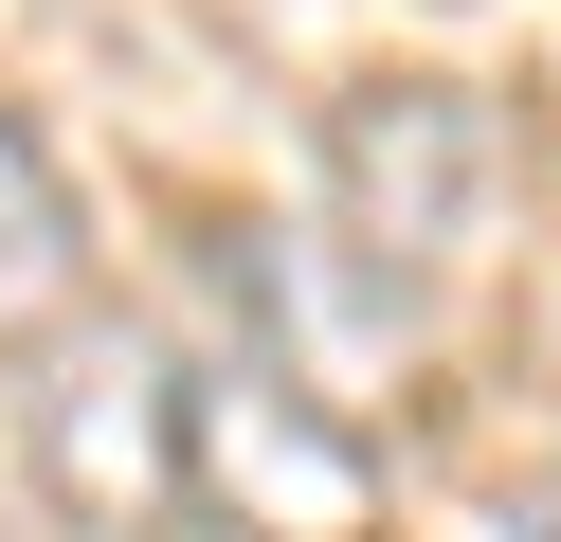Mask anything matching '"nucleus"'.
Returning a JSON list of instances; mask_svg holds the SVG:
<instances>
[{
	"instance_id": "f257e3e1",
	"label": "nucleus",
	"mask_w": 561,
	"mask_h": 542,
	"mask_svg": "<svg viewBox=\"0 0 561 542\" xmlns=\"http://www.w3.org/2000/svg\"><path fill=\"white\" fill-rule=\"evenodd\" d=\"M182 434H199V361L127 308H91L55 361H19V470L73 542H182Z\"/></svg>"
},
{
	"instance_id": "f03ea898",
	"label": "nucleus",
	"mask_w": 561,
	"mask_h": 542,
	"mask_svg": "<svg viewBox=\"0 0 561 542\" xmlns=\"http://www.w3.org/2000/svg\"><path fill=\"white\" fill-rule=\"evenodd\" d=\"M182 524L199 542H380V470L272 344L199 361V434H182Z\"/></svg>"
},
{
	"instance_id": "7ed1b4c3",
	"label": "nucleus",
	"mask_w": 561,
	"mask_h": 542,
	"mask_svg": "<svg viewBox=\"0 0 561 542\" xmlns=\"http://www.w3.org/2000/svg\"><path fill=\"white\" fill-rule=\"evenodd\" d=\"M327 217H344V253H363L380 289L453 272V253L489 235V108L453 91V72H363V91L327 108Z\"/></svg>"
},
{
	"instance_id": "20e7f679",
	"label": "nucleus",
	"mask_w": 561,
	"mask_h": 542,
	"mask_svg": "<svg viewBox=\"0 0 561 542\" xmlns=\"http://www.w3.org/2000/svg\"><path fill=\"white\" fill-rule=\"evenodd\" d=\"M91 325V217H73V163L37 145V108L0 91V361H55Z\"/></svg>"
},
{
	"instance_id": "39448f33",
	"label": "nucleus",
	"mask_w": 561,
	"mask_h": 542,
	"mask_svg": "<svg viewBox=\"0 0 561 542\" xmlns=\"http://www.w3.org/2000/svg\"><path fill=\"white\" fill-rule=\"evenodd\" d=\"M525 524H543V542H561V470H543V488H525Z\"/></svg>"
}]
</instances>
